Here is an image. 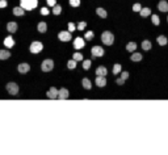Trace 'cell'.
I'll return each mask as SVG.
<instances>
[{
    "label": "cell",
    "mask_w": 168,
    "mask_h": 155,
    "mask_svg": "<svg viewBox=\"0 0 168 155\" xmlns=\"http://www.w3.org/2000/svg\"><path fill=\"white\" fill-rule=\"evenodd\" d=\"M4 7H7V1L5 0H0V8H4Z\"/></svg>",
    "instance_id": "41"
},
{
    "label": "cell",
    "mask_w": 168,
    "mask_h": 155,
    "mask_svg": "<svg viewBox=\"0 0 168 155\" xmlns=\"http://www.w3.org/2000/svg\"><path fill=\"white\" fill-rule=\"evenodd\" d=\"M11 57V53L8 50H0V59H7Z\"/></svg>",
    "instance_id": "19"
},
{
    "label": "cell",
    "mask_w": 168,
    "mask_h": 155,
    "mask_svg": "<svg viewBox=\"0 0 168 155\" xmlns=\"http://www.w3.org/2000/svg\"><path fill=\"white\" fill-rule=\"evenodd\" d=\"M142 49L143 50H150L151 49V42H150V41H143V42H142Z\"/></svg>",
    "instance_id": "27"
},
{
    "label": "cell",
    "mask_w": 168,
    "mask_h": 155,
    "mask_svg": "<svg viewBox=\"0 0 168 155\" xmlns=\"http://www.w3.org/2000/svg\"><path fill=\"white\" fill-rule=\"evenodd\" d=\"M92 38H93V33H92V32H87V33H86V40L91 41Z\"/></svg>",
    "instance_id": "36"
},
{
    "label": "cell",
    "mask_w": 168,
    "mask_h": 155,
    "mask_svg": "<svg viewBox=\"0 0 168 155\" xmlns=\"http://www.w3.org/2000/svg\"><path fill=\"white\" fill-rule=\"evenodd\" d=\"M167 20H168V19H167Z\"/></svg>",
    "instance_id": "42"
},
{
    "label": "cell",
    "mask_w": 168,
    "mask_h": 155,
    "mask_svg": "<svg viewBox=\"0 0 168 155\" xmlns=\"http://www.w3.org/2000/svg\"><path fill=\"white\" fill-rule=\"evenodd\" d=\"M96 13L99 14L100 17H103V19H105L106 16H108V13H106V11L104 8H97L96 9Z\"/></svg>",
    "instance_id": "18"
},
{
    "label": "cell",
    "mask_w": 168,
    "mask_h": 155,
    "mask_svg": "<svg viewBox=\"0 0 168 155\" xmlns=\"http://www.w3.org/2000/svg\"><path fill=\"white\" fill-rule=\"evenodd\" d=\"M38 32H40V33H45L46 32V24L45 23L38 24Z\"/></svg>",
    "instance_id": "28"
},
{
    "label": "cell",
    "mask_w": 168,
    "mask_h": 155,
    "mask_svg": "<svg viewBox=\"0 0 168 155\" xmlns=\"http://www.w3.org/2000/svg\"><path fill=\"white\" fill-rule=\"evenodd\" d=\"M101 41H103L105 45H112L114 42V36L110 32H104L101 34Z\"/></svg>",
    "instance_id": "2"
},
{
    "label": "cell",
    "mask_w": 168,
    "mask_h": 155,
    "mask_svg": "<svg viewBox=\"0 0 168 155\" xmlns=\"http://www.w3.org/2000/svg\"><path fill=\"white\" fill-rule=\"evenodd\" d=\"M84 45H86V43H84V40H83V38H80V37L75 38V41H74V47H75V49H77V50L83 49Z\"/></svg>",
    "instance_id": "8"
},
{
    "label": "cell",
    "mask_w": 168,
    "mask_h": 155,
    "mask_svg": "<svg viewBox=\"0 0 168 155\" xmlns=\"http://www.w3.org/2000/svg\"><path fill=\"white\" fill-rule=\"evenodd\" d=\"M72 57H74V58H72V59H74V60H76V62H79V60H83V55L80 54V53H75V54L72 55Z\"/></svg>",
    "instance_id": "31"
},
{
    "label": "cell",
    "mask_w": 168,
    "mask_h": 155,
    "mask_svg": "<svg viewBox=\"0 0 168 155\" xmlns=\"http://www.w3.org/2000/svg\"><path fill=\"white\" fill-rule=\"evenodd\" d=\"M7 91H8L11 95H17L19 86L16 83H8V84H7Z\"/></svg>",
    "instance_id": "5"
},
{
    "label": "cell",
    "mask_w": 168,
    "mask_h": 155,
    "mask_svg": "<svg viewBox=\"0 0 168 155\" xmlns=\"http://www.w3.org/2000/svg\"><path fill=\"white\" fill-rule=\"evenodd\" d=\"M47 97L49 99H57L58 97V89L54 88V87H53V88H50L47 91Z\"/></svg>",
    "instance_id": "11"
},
{
    "label": "cell",
    "mask_w": 168,
    "mask_h": 155,
    "mask_svg": "<svg viewBox=\"0 0 168 155\" xmlns=\"http://www.w3.org/2000/svg\"><path fill=\"white\" fill-rule=\"evenodd\" d=\"M17 70H19V72H21V74H25V72H28L29 70H30V66H29L28 63H21V64H19Z\"/></svg>",
    "instance_id": "10"
},
{
    "label": "cell",
    "mask_w": 168,
    "mask_h": 155,
    "mask_svg": "<svg viewBox=\"0 0 168 155\" xmlns=\"http://www.w3.org/2000/svg\"><path fill=\"white\" fill-rule=\"evenodd\" d=\"M4 45L7 46V47H12V46L14 45V41H13V38L11 37V36H8V37L4 40Z\"/></svg>",
    "instance_id": "16"
},
{
    "label": "cell",
    "mask_w": 168,
    "mask_h": 155,
    "mask_svg": "<svg viewBox=\"0 0 168 155\" xmlns=\"http://www.w3.org/2000/svg\"><path fill=\"white\" fill-rule=\"evenodd\" d=\"M70 4L72 7H79L80 5V0H70Z\"/></svg>",
    "instance_id": "34"
},
{
    "label": "cell",
    "mask_w": 168,
    "mask_h": 155,
    "mask_svg": "<svg viewBox=\"0 0 168 155\" xmlns=\"http://www.w3.org/2000/svg\"><path fill=\"white\" fill-rule=\"evenodd\" d=\"M41 14H43V16H47V14H49V9L47 8H41Z\"/></svg>",
    "instance_id": "37"
},
{
    "label": "cell",
    "mask_w": 168,
    "mask_h": 155,
    "mask_svg": "<svg viewBox=\"0 0 168 155\" xmlns=\"http://www.w3.org/2000/svg\"><path fill=\"white\" fill-rule=\"evenodd\" d=\"M167 37H165V36H159V37H158V43H159V45H162V46H165L167 45Z\"/></svg>",
    "instance_id": "20"
},
{
    "label": "cell",
    "mask_w": 168,
    "mask_h": 155,
    "mask_svg": "<svg viewBox=\"0 0 168 155\" xmlns=\"http://www.w3.org/2000/svg\"><path fill=\"white\" fill-rule=\"evenodd\" d=\"M86 26H87V24L84 23V21H82V23L77 24V29H79V30H83V29L86 28Z\"/></svg>",
    "instance_id": "35"
},
{
    "label": "cell",
    "mask_w": 168,
    "mask_h": 155,
    "mask_svg": "<svg viewBox=\"0 0 168 155\" xmlns=\"http://www.w3.org/2000/svg\"><path fill=\"white\" fill-rule=\"evenodd\" d=\"M139 13H141V16H143V17H147L148 14H151V9L150 8H141Z\"/></svg>",
    "instance_id": "21"
},
{
    "label": "cell",
    "mask_w": 168,
    "mask_h": 155,
    "mask_svg": "<svg viewBox=\"0 0 168 155\" xmlns=\"http://www.w3.org/2000/svg\"><path fill=\"white\" fill-rule=\"evenodd\" d=\"M116 83L118 84V86H122V84L125 83V80H123L122 78H120V79H117V80H116Z\"/></svg>",
    "instance_id": "40"
},
{
    "label": "cell",
    "mask_w": 168,
    "mask_h": 155,
    "mask_svg": "<svg viewBox=\"0 0 168 155\" xmlns=\"http://www.w3.org/2000/svg\"><path fill=\"white\" fill-rule=\"evenodd\" d=\"M106 74H108V70H106V67H104V66H100L99 69L96 70L97 76H106Z\"/></svg>",
    "instance_id": "13"
},
{
    "label": "cell",
    "mask_w": 168,
    "mask_h": 155,
    "mask_svg": "<svg viewBox=\"0 0 168 155\" xmlns=\"http://www.w3.org/2000/svg\"><path fill=\"white\" fill-rule=\"evenodd\" d=\"M75 30V25L72 23H69V32L71 33V32H74Z\"/></svg>",
    "instance_id": "38"
},
{
    "label": "cell",
    "mask_w": 168,
    "mask_h": 155,
    "mask_svg": "<svg viewBox=\"0 0 168 155\" xmlns=\"http://www.w3.org/2000/svg\"><path fill=\"white\" fill-rule=\"evenodd\" d=\"M82 84H83V87H84V88H86V89H91V88H92L91 80H89V79H87V78H84V79H83Z\"/></svg>",
    "instance_id": "17"
},
{
    "label": "cell",
    "mask_w": 168,
    "mask_h": 155,
    "mask_svg": "<svg viewBox=\"0 0 168 155\" xmlns=\"http://www.w3.org/2000/svg\"><path fill=\"white\" fill-rule=\"evenodd\" d=\"M70 95V92L67 91L66 88H62L58 91V99H60V100H64V99H67Z\"/></svg>",
    "instance_id": "9"
},
{
    "label": "cell",
    "mask_w": 168,
    "mask_h": 155,
    "mask_svg": "<svg viewBox=\"0 0 168 155\" xmlns=\"http://www.w3.org/2000/svg\"><path fill=\"white\" fill-rule=\"evenodd\" d=\"M158 8H159V11H162V12H168V1H165V0L159 1Z\"/></svg>",
    "instance_id": "12"
},
{
    "label": "cell",
    "mask_w": 168,
    "mask_h": 155,
    "mask_svg": "<svg viewBox=\"0 0 168 155\" xmlns=\"http://www.w3.org/2000/svg\"><path fill=\"white\" fill-rule=\"evenodd\" d=\"M67 67H69L70 70H74L75 67H76V60H74V59L69 60V63H67Z\"/></svg>",
    "instance_id": "29"
},
{
    "label": "cell",
    "mask_w": 168,
    "mask_h": 155,
    "mask_svg": "<svg viewBox=\"0 0 168 155\" xmlns=\"http://www.w3.org/2000/svg\"><path fill=\"white\" fill-rule=\"evenodd\" d=\"M89 67H91V60H84V62H83V69L89 70Z\"/></svg>",
    "instance_id": "32"
},
{
    "label": "cell",
    "mask_w": 168,
    "mask_h": 155,
    "mask_svg": "<svg viewBox=\"0 0 168 155\" xmlns=\"http://www.w3.org/2000/svg\"><path fill=\"white\" fill-rule=\"evenodd\" d=\"M105 84H106L105 76H97L96 78V86H99V87H105Z\"/></svg>",
    "instance_id": "14"
},
{
    "label": "cell",
    "mask_w": 168,
    "mask_h": 155,
    "mask_svg": "<svg viewBox=\"0 0 168 155\" xmlns=\"http://www.w3.org/2000/svg\"><path fill=\"white\" fill-rule=\"evenodd\" d=\"M121 78H122L123 80H126V79H128V78H129V72H128V71L122 72V74H121Z\"/></svg>",
    "instance_id": "39"
},
{
    "label": "cell",
    "mask_w": 168,
    "mask_h": 155,
    "mask_svg": "<svg viewBox=\"0 0 168 155\" xmlns=\"http://www.w3.org/2000/svg\"><path fill=\"white\" fill-rule=\"evenodd\" d=\"M130 59L133 60V62H139V60L142 59V55H141L139 53H134V54L130 57Z\"/></svg>",
    "instance_id": "24"
},
{
    "label": "cell",
    "mask_w": 168,
    "mask_h": 155,
    "mask_svg": "<svg viewBox=\"0 0 168 155\" xmlns=\"http://www.w3.org/2000/svg\"><path fill=\"white\" fill-rule=\"evenodd\" d=\"M20 4H21V8L24 9V11H32V9H34L38 5V1L37 0H21L20 1Z\"/></svg>",
    "instance_id": "1"
},
{
    "label": "cell",
    "mask_w": 168,
    "mask_h": 155,
    "mask_svg": "<svg viewBox=\"0 0 168 155\" xmlns=\"http://www.w3.org/2000/svg\"><path fill=\"white\" fill-rule=\"evenodd\" d=\"M141 8H142V7H141L139 3H135V4L133 5V11H134V12H139Z\"/></svg>",
    "instance_id": "33"
},
{
    "label": "cell",
    "mask_w": 168,
    "mask_h": 155,
    "mask_svg": "<svg viewBox=\"0 0 168 155\" xmlns=\"http://www.w3.org/2000/svg\"><path fill=\"white\" fill-rule=\"evenodd\" d=\"M120 72H121V64H118V63L114 64L113 66V74L117 75V74H120Z\"/></svg>",
    "instance_id": "30"
},
{
    "label": "cell",
    "mask_w": 168,
    "mask_h": 155,
    "mask_svg": "<svg viewBox=\"0 0 168 155\" xmlns=\"http://www.w3.org/2000/svg\"><path fill=\"white\" fill-rule=\"evenodd\" d=\"M91 53L93 57H103L104 55V49L100 47V46H93L91 49Z\"/></svg>",
    "instance_id": "6"
},
{
    "label": "cell",
    "mask_w": 168,
    "mask_h": 155,
    "mask_svg": "<svg viewBox=\"0 0 168 155\" xmlns=\"http://www.w3.org/2000/svg\"><path fill=\"white\" fill-rule=\"evenodd\" d=\"M151 21H152L154 25H159L160 24V19L158 17V14H152V16H151Z\"/></svg>",
    "instance_id": "26"
},
{
    "label": "cell",
    "mask_w": 168,
    "mask_h": 155,
    "mask_svg": "<svg viewBox=\"0 0 168 155\" xmlns=\"http://www.w3.org/2000/svg\"><path fill=\"white\" fill-rule=\"evenodd\" d=\"M42 49H43V45L41 42H37V41H36V42H33L30 45V51L33 53V54H37V53H40Z\"/></svg>",
    "instance_id": "4"
},
{
    "label": "cell",
    "mask_w": 168,
    "mask_h": 155,
    "mask_svg": "<svg viewBox=\"0 0 168 155\" xmlns=\"http://www.w3.org/2000/svg\"><path fill=\"white\" fill-rule=\"evenodd\" d=\"M135 49H137V43L135 42H129L128 45H126V50H128V51H134Z\"/></svg>",
    "instance_id": "22"
},
{
    "label": "cell",
    "mask_w": 168,
    "mask_h": 155,
    "mask_svg": "<svg viewBox=\"0 0 168 155\" xmlns=\"http://www.w3.org/2000/svg\"><path fill=\"white\" fill-rule=\"evenodd\" d=\"M13 14H16V16H23L24 9L21 8V7H14V8H13Z\"/></svg>",
    "instance_id": "23"
},
{
    "label": "cell",
    "mask_w": 168,
    "mask_h": 155,
    "mask_svg": "<svg viewBox=\"0 0 168 155\" xmlns=\"http://www.w3.org/2000/svg\"><path fill=\"white\" fill-rule=\"evenodd\" d=\"M60 12H62V7L58 5V4H55V5L53 7V13L58 16V14H60Z\"/></svg>",
    "instance_id": "25"
},
{
    "label": "cell",
    "mask_w": 168,
    "mask_h": 155,
    "mask_svg": "<svg viewBox=\"0 0 168 155\" xmlns=\"http://www.w3.org/2000/svg\"><path fill=\"white\" fill-rule=\"evenodd\" d=\"M7 29H8L9 33H14L16 30H17V24H16V23H8Z\"/></svg>",
    "instance_id": "15"
},
{
    "label": "cell",
    "mask_w": 168,
    "mask_h": 155,
    "mask_svg": "<svg viewBox=\"0 0 168 155\" xmlns=\"http://www.w3.org/2000/svg\"><path fill=\"white\" fill-rule=\"evenodd\" d=\"M53 67H54V62H53L51 59H46L42 62V64H41V69H42L43 72H49L51 71Z\"/></svg>",
    "instance_id": "3"
},
{
    "label": "cell",
    "mask_w": 168,
    "mask_h": 155,
    "mask_svg": "<svg viewBox=\"0 0 168 155\" xmlns=\"http://www.w3.org/2000/svg\"><path fill=\"white\" fill-rule=\"evenodd\" d=\"M58 38H59L60 41H63V42H69V41L71 40V33L70 32H60L59 34H58Z\"/></svg>",
    "instance_id": "7"
}]
</instances>
